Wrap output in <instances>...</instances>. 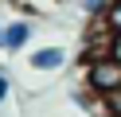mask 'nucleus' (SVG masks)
I'll list each match as a JSON object with an SVG mask.
<instances>
[{"label": "nucleus", "instance_id": "1", "mask_svg": "<svg viewBox=\"0 0 121 117\" xmlns=\"http://www.w3.org/2000/svg\"><path fill=\"white\" fill-rule=\"evenodd\" d=\"M86 90L90 94H109V90H117L121 86V59H113L109 51L105 55H94V59H86Z\"/></svg>", "mask_w": 121, "mask_h": 117}, {"label": "nucleus", "instance_id": "2", "mask_svg": "<svg viewBox=\"0 0 121 117\" xmlns=\"http://www.w3.org/2000/svg\"><path fill=\"white\" fill-rule=\"evenodd\" d=\"M66 47H35L31 55H27V66L31 70H39V74H55V70H63L66 66Z\"/></svg>", "mask_w": 121, "mask_h": 117}, {"label": "nucleus", "instance_id": "3", "mask_svg": "<svg viewBox=\"0 0 121 117\" xmlns=\"http://www.w3.org/2000/svg\"><path fill=\"white\" fill-rule=\"evenodd\" d=\"M31 35H35V23L31 20H24V16H20V20H8L4 23V51L8 55L24 51V47L31 43Z\"/></svg>", "mask_w": 121, "mask_h": 117}, {"label": "nucleus", "instance_id": "4", "mask_svg": "<svg viewBox=\"0 0 121 117\" xmlns=\"http://www.w3.org/2000/svg\"><path fill=\"white\" fill-rule=\"evenodd\" d=\"M102 113L105 117H121V86L109 94H102Z\"/></svg>", "mask_w": 121, "mask_h": 117}, {"label": "nucleus", "instance_id": "5", "mask_svg": "<svg viewBox=\"0 0 121 117\" xmlns=\"http://www.w3.org/2000/svg\"><path fill=\"white\" fill-rule=\"evenodd\" d=\"M102 20H105V27L117 35V31H121V0H109V8H105V16H102Z\"/></svg>", "mask_w": 121, "mask_h": 117}, {"label": "nucleus", "instance_id": "6", "mask_svg": "<svg viewBox=\"0 0 121 117\" xmlns=\"http://www.w3.org/2000/svg\"><path fill=\"white\" fill-rule=\"evenodd\" d=\"M78 8L90 16V20H102V16H105V8H109V0H78Z\"/></svg>", "mask_w": 121, "mask_h": 117}, {"label": "nucleus", "instance_id": "7", "mask_svg": "<svg viewBox=\"0 0 121 117\" xmlns=\"http://www.w3.org/2000/svg\"><path fill=\"white\" fill-rule=\"evenodd\" d=\"M8 94H12V78H8V70L0 66V105L8 101Z\"/></svg>", "mask_w": 121, "mask_h": 117}, {"label": "nucleus", "instance_id": "8", "mask_svg": "<svg viewBox=\"0 0 121 117\" xmlns=\"http://www.w3.org/2000/svg\"><path fill=\"white\" fill-rule=\"evenodd\" d=\"M109 55H113V59H121V31L109 39Z\"/></svg>", "mask_w": 121, "mask_h": 117}, {"label": "nucleus", "instance_id": "9", "mask_svg": "<svg viewBox=\"0 0 121 117\" xmlns=\"http://www.w3.org/2000/svg\"><path fill=\"white\" fill-rule=\"evenodd\" d=\"M0 51H4V23H0Z\"/></svg>", "mask_w": 121, "mask_h": 117}]
</instances>
